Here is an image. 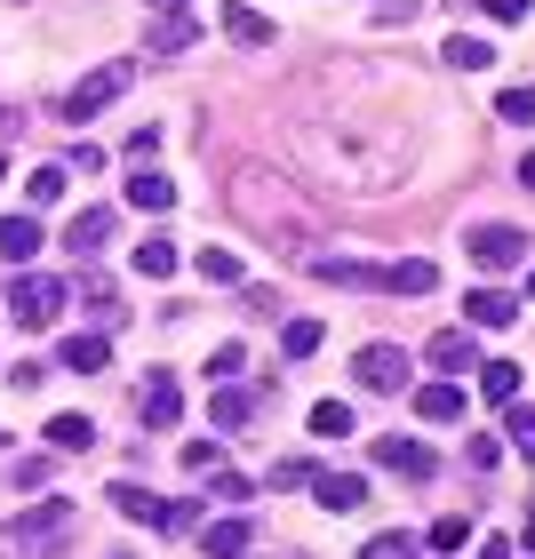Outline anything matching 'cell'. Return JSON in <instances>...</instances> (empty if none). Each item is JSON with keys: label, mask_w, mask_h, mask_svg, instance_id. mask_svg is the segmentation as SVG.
<instances>
[{"label": "cell", "mask_w": 535, "mask_h": 559, "mask_svg": "<svg viewBox=\"0 0 535 559\" xmlns=\"http://www.w3.org/2000/svg\"><path fill=\"white\" fill-rule=\"evenodd\" d=\"M288 160L312 176V185H328V192H360V200H376V192H392V185H407V144H360L352 136V120H288Z\"/></svg>", "instance_id": "cell-1"}, {"label": "cell", "mask_w": 535, "mask_h": 559, "mask_svg": "<svg viewBox=\"0 0 535 559\" xmlns=\"http://www.w3.org/2000/svg\"><path fill=\"white\" fill-rule=\"evenodd\" d=\"M233 216L248 224V233H280V248L320 240V216L304 209V200H288V185L264 176V168H240V176H233Z\"/></svg>", "instance_id": "cell-2"}, {"label": "cell", "mask_w": 535, "mask_h": 559, "mask_svg": "<svg viewBox=\"0 0 535 559\" xmlns=\"http://www.w3.org/2000/svg\"><path fill=\"white\" fill-rule=\"evenodd\" d=\"M72 496H40L33 512H16V520H0V551H16V559H40V551H57L72 536Z\"/></svg>", "instance_id": "cell-3"}, {"label": "cell", "mask_w": 535, "mask_h": 559, "mask_svg": "<svg viewBox=\"0 0 535 559\" xmlns=\"http://www.w3.org/2000/svg\"><path fill=\"white\" fill-rule=\"evenodd\" d=\"M129 81H136V57H112V64H96L88 81H72V96H64V120L81 129V120H96L112 105V96H129Z\"/></svg>", "instance_id": "cell-4"}, {"label": "cell", "mask_w": 535, "mask_h": 559, "mask_svg": "<svg viewBox=\"0 0 535 559\" xmlns=\"http://www.w3.org/2000/svg\"><path fill=\"white\" fill-rule=\"evenodd\" d=\"M64 296H72L64 280H48V272H24V280H16V296H9V304H16V328H57Z\"/></svg>", "instance_id": "cell-5"}, {"label": "cell", "mask_w": 535, "mask_h": 559, "mask_svg": "<svg viewBox=\"0 0 535 559\" xmlns=\"http://www.w3.org/2000/svg\"><path fill=\"white\" fill-rule=\"evenodd\" d=\"M464 248H472L479 272H512V264H527V233H520V224H479Z\"/></svg>", "instance_id": "cell-6"}, {"label": "cell", "mask_w": 535, "mask_h": 559, "mask_svg": "<svg viewBox=\"0 0 535 559\" xmlns=\"http://www.w3.org/2000/svg\"><path fill=\"white\" fill-rule=\"evenodd\" d=\"M112 512H120V520H144V527H185V520H192V503H168V496H144V488H136V479H120V488H112Z\"/></svg>", "instance_id": "cell-7"}, {"label": "cell", "mask_w": 535, "mask_h": 559, "mask_svg": "<svg viewBox=\"0 0 535 559\" xmlns=\"http://www.w3.org/2000/svg\"><path fill=\"white\" fill-rule=\"evenodd\" d=\"M304 264H312V280H328V288L384 296V264H360V257H304Z\"/></svg>", "instance_id": "cell-8"}, {"label": "cell", "mask_w": 535, "mask_h": 559, "mask_svg": "<svg viewBox=\"0 0 535 559\" xmlns=\"http://www.w3.org/2000/svg\"><path fill=\"white\" fill-rule=\"evenodd\" d=\"M136 416H144L152 431H168L176 416H185V384H176L168 368H152V376H144V392H136Z\"/></svg>", "instance_id": "cell-9"}, {"label": "cell", "mask_w": 535, "mask_h": 559, "mask_svg": "<svg viewBox=\"0 0 535 559\" xmlns=\"http://www.w3.org/2000/svg\"><path fill=\"white\" fill-rule=\"evenodd\" d=\"M352 376H360L368 392H407V352L400 344H368L360 360H352Z\"/></svg>", "instance_id": "cell-10"}, {"label": "cell", "mask_w": 535, "mask_h": 559, "mask_svg": "<svg viewBox=\"0 0 535 559\" xmlns=\"http://www.w3.org/2000/svg\"><path fill=\"white\" fill-rule=\"evenodd\" d=\"M424 360H431V368H448V376L479 368V328H440V336L424 344Z\"/></svg>", "instance_id": "cell-11"}, {"label": "cell", "mask_w": 535, "mask_h": 559, "mask_svg": "<svg viewBox=\"0 0 535 559\" xmlns=\"http://www.w3.org/2000/svg\"><path fill=\"white\" fill-rule=\"evenodd\" d=\"M312 496H320V512H360V503H368V479H360V472H312Z\"/></svg>", "instance_id": "cell-12"}, {"label": "cell", "mask_w": 535, "mask_h": 559, "mask_svg": "<svg viewBox=\"0 0 535 559\" xmlns=\"http://www.w3.org/2000/svg\"><path fill=\"white\" fill-rule=\"evenodd\" d=\"M440 288V264L431 257H400V264H384V296H431Z\"/></svg>", "instance_id": "cell-13"}, {"label": "cell", "mask_w": 535, "mask_h": 559, "mask_svg": "<svg viewBox=\"0 0 535 559\" xmlns=\"http://www.w3.org/2000/svg\"><path fill=\"white\" fill-rule=\"evenodd\" d=\"M129 209H144V216H168V209H176V185H168L160 168H144V160H136V176H129Z\"/></svg>", "instance_id": "cell-14"}, {"label": "cell", "mask_w": 535, "mask_h": 559, "mask_svg": "<svg viewBox=\"0 0 535 559\" xmlns=\"http://www.w3.org/2000/svg\"><path fill=\"white\" fill-rule=\"evenodd\" d=\"M512 320H520V304L503 288H472L464 296V328H512Z\"/></svg>", "instance_id": "cell-15"}, {"label": "cell", "mask_w": 535, "mask_h": 559, "mask_svg": "<svg viewBox=\"0 0 535 559\" xmlns=\"http://www.w3.org/2000/svg\"><path fill=\"white\" fill-rule=\"evenodd\" d=\"M376 464L400 472V479H431V448L424 440H376Z\"/></svg>", "instance_id": "cell-16"}, {"label": "cell", "mask_w": 535, "mask_h": 559, "mask_svg": "<svg viewBox=\"0 0 535 559\" xmlns=\"http://www.w3.org/2000/svg\"><path fill=\"white\" fill-rule=\"evenodd\" d=\"M248 544H257V527H248L240 512H233V520H209V536H200V551H209V559H248Z\"/></svg>", "instance_id": "cell-17"}, {"label": "cell", "mask_w": 535, "mask_h": 559, "mask_svg": "<svg viewBox=\"0 0 535 559\" xmlns=\"http://www.w3.org/2000/svg\"><path fill=\"white\" fill-rule=\"evenodd\" d=\"M216 24H224V33H233L240 48H272V24H264L257 9H248V0H224V9H216Z\"/></svg>", "instance_id": "cell-18"}, {"label": "cell", "mask_w": 535, "mask_h": 559, "mask_svg": "<svg viewBox=\"0 0 535 559\" xmlns=\"http://www.w3.org/2000/svg\"><path fill=\"white\" fill-rule=\"evenodd\" d=\"M416 416H424V424H455V416H464V384H455V376L424 384V392H416Z\"/></svg>", "instance_id": "cell-19"}, {"label": "cell", "mask_w": 535, "mask_h": 559, "mask_svg": "<svg viewBox=\"0 0 535 559\" xmlns=\"http://www.w3.org/2000/svg\"><path fill=\"white\" fill-rule=\"evenodd\" d=\"M0 257H9L16 272L33 264L40 257V216H9V224H0Z\"/></svg>", "instance_id": "cell-20"}, {"label": "cell", "mask_w": 535, "mask_h": 559, "mask_svg": "<svg viewBox=\"0 0 535 559\" xmlns=\"http://www.w3.org/2000/svg\"><path fill=\"white\" fill-rule=\"evenodd\" d=\"M105 240H112V209H81V216H72V233H64L72 257H96Z\"/></svg>", "instance_id": "cell-21"}, {"label": "cell", "mask_w": 535, "mask_h": 559, "mask_svg": "<svg viewBox=\"0 0 535 559\" xmlns=\"http://www.w3.org/2000/svg\"><path fill=\"white\" fill-rule=\"evenodd\" d=\"M264 400H272V392H240V384H224V392L209 400V416H216L224 431H240L248 416H257V408H264Z\"/></svg>", "instance_id": "cell-22"}, {"label": "cell", "mask_w": 535, "mask_h": 559, "mask_svg": "<svg viewBox=\"0 0 535 559\" xmlns=\"http://www.w3.org/2000/svg\"><path fill=\"white\" fill-rule=\"evenodd\" d=\"M105 360H112L105 336H64V352H57V368H72V376H96Z\"/></svg>", "instance_id": "cell-23"}, {"label": "cell", "mask_w": 535, "mask_h": 559, "mask_svg": "<svg viewBox=\"0 0 535 559\" xmlns=\"http://www.w3.org/2000/svg\"><path fill=\"white\" fill-rule=\"evenodd\" d=\"M48 448H57V455H88L96 448V424L88 416H48Z\"/></svg>", "instance_id": "cell-24"}, {"label": "cell", "mask_w": 535, "mask_h": 559, "mask_svg": "<svg viewBox=\"0 0 535 559\" xmlns=\"http://www.w3.org/2000/svg\"><path fill=\"white\" fill-rule=\"evenodd\" d=\"M192 40H200V24H192V16H160V24L144 33V48H160V57H185Z\"/></svg>", "instance_id": "cell-25"}, {"label": "cell", "mask_w": 535, "mask_h": 559, "mask_svg": "<svg viewBox=\"0 0 535 559\" xmlns=\"http://www.w3.org/2000/svg\"><path fill=\"white\" fill-rule=\"evenodd\" d=\"M440 57H448L455 72H488V64H496V48L479 40V33H448V48H440Z\"/></svg>", "instance_id": "cell-26"}, {"label": "cell", "mask_w": 535, "mask_h": 559, "mask_svg": "<svg viewBox=\"0 0 535 559\" xmlns=\"http://www.w3.org/2000/svg\"><path fill=\"white\" fill-rule=\"evenodd\" d=\"M479 400H520V360H479Z\"/></svg>", "instance_id": "cell-27"}, {"label": "cell", "mask_w": 535, "mask_h": 559, "mask_svg": "<svg viewBox=\"0 0 535 559\" xmlns=\"http://www.w3.org/2000/svg\"><path fill=\"white\" fill-rule=\"evenodd\" d=\"M64 160H48V168H33V176H24V200H33V209H57V200H64Z\"/></svg>", "instance_id": "cell-28"}, {"label": "cell", "mask_w": 535, "mask_h": 559, "mask_svg": "<svg viewBox=\"0 0 535 559\" xmlns=\"http://www.w3.org/2000/svg\"><path fill=\"white\" fill-rule=\"evenodd\" d=\"M503 408H512V416H503V440H512V455L535 464V408H527V400H503Z\"/></svg>", "instance_id": "cell-29"}, {"label": "cell", "mask_w": 535, "mask_h": 559, "mask_svg": "<svg viewBox=\"0 0 535 559\" xmlns=\"http://www.w3.org/2000/svg\"><path fill=\"white\" fill-rule=\"evenodd\" d=\"M200 280H209V288H240V257H233V248H200Z\"/></svg>", "instance_id": "cell-30"}, {"label": "cell", "mask_w": 535, "mask_h": 559, "mask_svg": "<svg viewBox=\"0 0 535 559\" xmlns=\"http://www.w3.org/2000/svg\"><path fill=\"white\" fill-rule=\"evenodd\" d=\"M176 264H185V257H176L168 240H136V272H144V280H168Z\"/></svg>", "instance_id": "cell-31"}, {"label": "cell", "mask_w": 535, "mask_h": 559, "mask_svg": "<svg viewBox=\"0 0 535 559\" xmlns=\"http://www.w3.org/2000/svg\"><path fill=\"white\" fill-rule=\"evenodd\" d=\"M496 120H512V129H535V88H503V96H496Z\"/></svg>", "instance_id": "cell-32"}, {"label": "cell", "mask_w": 535, "mask_h": 559, "mask_svg": "<svg viewBox=\"0 0 535 559\" xmlns=\"http://www.w3.org/2000/svg\"><path fill=\"white\" fill-rule=\"evenodd\" d=\"M464 536H472V520H464V512H448V520H431V536H424V544H431V551H464Z\"/></svg>", "instance_id": "cell-33"}, {"label": "cell", "mask_w": 535, "mask_h": 559, "mask_svg": "<svg viewBox=\"0 0 535 559\" xmlns=\"http://www.w3.org/2000/svg\"><path fill=\"white\" fill-rule=\"evenodd\" d=\"M312 431H320V440H344V431H352V408H344V400H320V408H312Z\"/></svg>", "instance_id": "cell-34"}, {"label": "cell", "mask_w": 535, "mask_h": 559, "mask_svg": "<svg viewBox=\"0 0 535 559\" xmlns=\"http://www.w3.org/2000/svg\"><path fill=\"white\" fill-rule=\"evenodd\" d=\"M280 344H288V360H312V352H320V320H288Z\"/></svg>", "instance_id": "cell-35"}, {"label": "cell", "mask_w": 535, "mask_h": 559, "mask_svg": "<svg viewBox=\"0 0 535 559\" xmlns=\"http://www.w3.org/2000/svg\"><path fill=\"white\" fill-rule=\"evenodd\" d=\"M240 368H248V352H240V344H216V352H209V384H233Z\"/></svg>", "instance_id": "cell-36"}, {"label": "cell", "mask_w": 535, "mask_h": 559, "mask_svg": "<svg viewBox=\"0 0 535 559\" xmlns=\"http://www.w3.org/2000/svg\"><path fill=\"white\" fill-rule=\"evenodd\" d=\"M209 479H216V503H233V512H240V503H248V496H257V488H248V479H240V472H224V464H216Z\"/></svg>", "instance_id": "cell-37"}, {"label": "cell", "mask_w": 535, "mask_h": 559, "mask_svg": "<svg viewBox=\"0 0 535 559\" xmlns=\"http://www.w3.org/2000/svg\"><path fill=\"white\" fill-rule=\"evenodd\" d=\"M216 464H224L216 440H185V472H216Z\"/></svg>", "instance_id": "cell-38"}, {"label": "cell", "mask_w": 535, "mask_h": 559, "mask_svg": "<svg viewBox=\"0 0 535 559\" xmlns=\"http://www.w3.org/2000/svg\"><path fill=\"white\" fill-rule=\"evenodd\" d=\"M360 559H416V536H376Z\"/></svg>", "instance_id": "cell-39"}, {"label": "cell", "mask_w": 535, "mask_h": 559, "mask_svg": "<svg viewBox=\"0 0 535 559\" xmlns=\"http://www.w3.org/2000/svg\"><path fill=\"white\" fill-rule=\"evenodd\" d=\"M272 488H312V464H272Z\"/></svg>", "instance_id": "cell-40"}, {"label": "cell", "mask_w": 535, "mask_h": 559, "mask_svg": "<svg viewBox=\"0 0 535 559\" xmlns=\"http://www.w3.org/2000/svg\"><path fill=\"white\" fill-rule=\"evenodd\" d=\"M479 9H488L496 24H527V0H479Z\"/></svg>", "instance_id": "cell-41"}, {"label": "cell", "mask_w": 535, "mask_h": 559, "mask_svg": "<svg viewBox=\"0 0 535 559\" xmlns=\"http://www.w3.org/2000/svg\"><path fill=\"white\" fill-rule=\"evenodd\" d=\"M152 152H160V129H152V120H144V129L129 136V160H152Z\"/></svg>", "instance_id": "cell-42"}, {"label": "cell", "mask_w": 535, "mask_h": 559, "mask_svg": "<svg viewBox=\"0 0 535 559\" xmlns=\"http://www.w3.org/2000/svg\"><path fill=\"white\" fill-rule=\"evenodd\" d=\"M472 559H512V544H503V536H488V544H479Z\"/></svg>", "instance_id": "cell-43"}, {"label": "cell", "mask_w": 535, "mask_h": 559, "mask_svg": "<svg viewBox=\"0 0 535 559\" xmlns=\"http://www.w3.org/2000/svg\"><path fill=\"white\" fill-rule=\"evenodd\" d=\"M144 9H160V16H185V9H192V0H144Z\"/></svg>", "instance_id": "cell-44"}, {"label": "cell", "mask_w": 535, "mask_h": 559, "mask_svg": "<svg viewBox=\"0 0 535 559\" xmlns=\"http://www.w3.org/2000/svg\"><path fill=\"white\" fill-rule=\"evenodd\" d=\"M520 185H527V192H535V152H527V160H520Z\"/></svg>", "instance_id": "cell-45"}, {"label": "cell", "mask_w": 535, "mask_h": 559, "mask_svg": "<svg viewBox=\"0 0 535 559\" xmlns=\"http://www.w3.org/2000/svg\"><path fill=\"white\" fill-rule=\"evenodd\" d=\"M527 551H535V520H527Z\"/></svg>", "instance_id": "cell-46"}, {"label": "cell", "mask_w": 535, "mask_h": 559, "mask_svg": "<svg viewBox=\"0 0 535 559\" xmlns=\"http://www.w3.org/2000/svg\"><path fill=\"white\" fill-rule=\"evenodd\" d=\"M0 448H9V431H0Z\"/></svg>", "instance_id": "cell-47"}, {"label": "cell", "mask_w": 535, "mask_h": 559, "mask_svg": "<svg viewBox=\"0 0 535 559\" xmlns=\"http://www.w3.org/2000/svg\"><path fill=\"white\" fill-rule=\"evenodd\" d=\"M0 176H9V160H0Z\"/></svg>", "instance_id": "cell-48"}]
</instances>
